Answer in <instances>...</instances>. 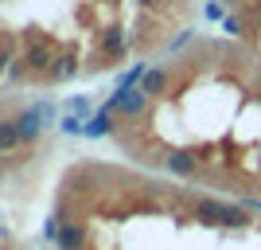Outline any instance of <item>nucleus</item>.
<instances>
[{
  "mask_svg": "<svg viewBox=\"0 0 261 250\" xmlns=\"http://www.w3.org/2000/svg\"><path fill=\"white\" fill-rule=\"evenodd\" d=\"M222 32H226V35H242L246 28H242V20H238V16H226V20H222Z\"/></svg>",
  "mask_w": 261,
  "mask_h": 250,
  "instance_id": "obj_12",
  "label": "nucleus"
},
{
  "mask_svg": "<svg viewBox=\"0 0 261 250\" xmlns=\"http://www.w3.org/2000/svg\"><path fill=\"white\" fill-rule=\"evenodd\" d=\"M257 90H261V75H257Z\"/></svg>",
  "mask_w": 261,
  "mask_h": 250,
  "instance_id": "obj_15",
  "label": "nucleus"
},
{
  "mask_svg": "<svg viewBox=\"0 0 261 250\" xmlns=\"http://www.w3.org/2000/svg\"><path fill=\"white\" fill-rule=\"evenodd\" d=\"M59 250H82V242H86V227L82 223H59Z\"/></svg>",
  "mask_w": 261,
  "mask_h": 250,
  "instance_id": "obj_4",
  "label": "nucleus"
},
{
  "mask_svg": "<svg viewBox=\"0 0 261 250\" xmlns=\"http://www.w3.org/2000/svg\"><path fill=\"white\" fill-rule=\"evenodd\" d=\"M106 133H113V118H109V109H98L86 121V137H106Z\"/></svg>",
  "mask_w": 261,
  "mask_h": 250,
  "instance_id": "obj_6",
  "label": "nucleus"
},
{
  "mask_svg": "<svg viewBox=\"0 0 261 250\" xmlns=\"http://www.w3.org/2000/svg\"><path fill=\"white\" fill-rule=\"evenodd\" d=\"M137 4H141V8H152V4H156V0H137Z\"/></svg>",
  "mask_w": 261,
  "mask_h": 250,
  "instance_id": "obj_14",
  "label": "nucleus"
},
{
  "mask_svg": "<svg viewBox=\"0 0 261 250\" xmlns=\"http://www.w3.org/2000/svg\"><path fill=\"white\" fill-rule=\"evenodd\" d=\"M20 145V129H16V121H0V152H8Z\"/></svg>",
  "mask_w": 261,
  "mask_h": 250,
  "instance_id": "obj_10",
  "label": "nucleus"
},
{
  "mask_svg": "<svg viewBox=\"0 0 261 250\" xmlns=\"http://www.w3.org/2000/svg\"><path fill=\"white\" fill-rule=\"evenodd\" d=\"M23 63H28V71H51V63H55V59H51V47H47V43H32Z\"/></svg>",
  "mask_w": 261,
  "mask_h": 250,
  "instance_id": "obj_5",
  "label": "nucleus"
},
{
  "mask_svg": "<svg viewBox=\"0 0 261 250\" xmlns=\"http://www.w3.org/2000/svg\"><path fill=\"white\" fill-rule=\"evenodd\" d=\"M47 75L59 78V82H63V78H74L78 75V55H63V59H55V66L47 71Z\"/></svg>",
  "mask_w": 261,
  "mask_h": 250,
  "instance_id": "obj_7",
  "label": "nucleus"
},
{
  "mask_svg": "<svg viewBox=\"0 0 261 250\" xmlns=\"http://www.w3.org/2000/svg\"><path fill=\"white\" fill-rule=\"evenodd\" d=\"M195 215L207 223H222V227H246L250 215L238 203H222V199H195Z\"/></svg>",
  "mask_w": 261,
  "mask_h": 250,
  "instance_id": "obj_1",
  "label": "nucleus"
},
{
  "mask_svg": "<svg viewBox=\"0 0 261 250\" xmlns=\"http://www.w3.org/2000/svg\"><path fill=\"white\" fill-rule=\"evenodd\" d=\"M63 129L66 133H86V125H82L78 118H63Z\"/></svg>",
  "mask_w": 261,
  "mask_h": 250,
  "instance_id": "obj_13",
  "label": "nucleus"
},
{
  "mask_svg": "<svg viewBox=\"0 0 261 250\" xmlns=\"http://www.w3.org/2000/svg\"><path fill=\"white\" fill-rule=\"evenodd\" d=\"M164 86H168V75H164V71H148V75H144V82H141V90L148 94V98H156Z\"/></svg>",
  "mask_w": 261,
  "mask_h": 250,
  "instance_id": "obj_9",
  "label": "nucleus"
},
{
  "mask_svg": "<svg viewBox=\"0 0 261 250\" xmlns=\"http://www.w3.org/2000/svg\"><path fill=\"white\" fill-rule=\"evenodd\" d=\"M101 51H106L109 59H117V55L125 51V35H121V28H106V35H101Z\"/></svg>",
  "mask_w": 261,
  "mask_h": 250,
  "instance_id": "obj_8",
  "label": "nucleus"
},
{
  "mask_svg": "<svg viewBox=\"0 0 261 250\" xmlns=\"http://www.w3.org/2000/svg\"><path fill=\"white\" fill-rule=\"evenodd\" d=\"M47 121H51V106H32L20 121H16V129H20V145L35 141V137H39V129H43Z\"/></svg>",
  "mask_w": 261,
  "mask_h": 250,
  "instance_id": "obj_2",
  "label": "nucleus"
},
{
  "mask_svg": "<svg viewBox=\"0 0 261 250\" xmlns=\"http://www.w3.org/2000/svg\"><path fill=\"white\" fill-rule=\"evenodd\" d=\"M164 164H168V172H175V176H195L199 172V156H191V152H184V149L168 152Z\"/></svg>",
  "mask_w": 261,
  "mask_h": 250,
  "instance_id": "obj_3",
  "label": "nucleus"
},
{
  "mask_svg": "<svg viewBox=\"0 0 261 250\" xmlns=\"http://www.w3.org/2000/svg\"><path fill=\"white\" fill-rule=\"evenodd\" d=\"M144 75H148V66H144V63H137V66H129V71L121 75V82H117V86H137V82H144Z\"/></svg>",
  "mask_w": 261,
  "mask_h": 250,
  "instance_id": "obj_11",
  "label": "nucleus"
}]
</instances>
